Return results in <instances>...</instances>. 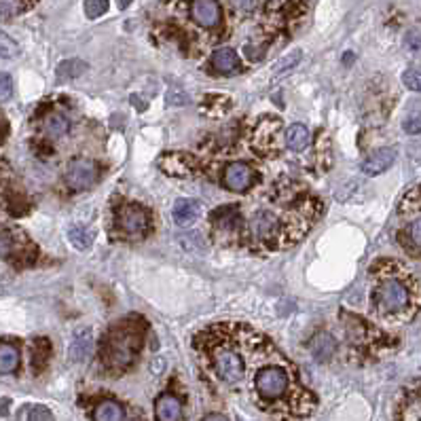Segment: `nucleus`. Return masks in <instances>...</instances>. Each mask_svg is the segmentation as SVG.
I'll return each instance as SVG.
<instances>
[{"label": "nucleus", "instance_id": "nucleus-1", "mask_svg": "<svg viewBox=\"0 0 421 421\" xmlns=\"http://www.w3.org/2000/svg\"><path fill=\"white\" fill-rule=\"evenodd\" d=\"M388 267L373 269L377 284L373 286V314L386 322H407L417 312V282L409 284V271L394 261Z\"/></svg>", "mask_w": 421, "mask_h": 421}, {"label": "nucleus", "instance_id": "nucleus-2", "mask_svg": "<svg viewBox=\"0 0 421 421\" xmlns=\"http://www.w3.org/2000/svg\"><path fill=\"white\" fill-rule=\"evenodd\" d=\"M275 352V348H267V354L261 358L259 369H254L252 386L263 403H278L284 401L290 390V373L288 362L282 358L280 362H267V358Z\"/></svg>", "mask_w": 421, "mask_h": 421}, {"label": "nucleus", "instance_id": "nucleus-3", "mask_svg": "<svg viewBox=\"0 0 421 421\" xmlns=\"http://www.w3.org/2000/svg\"><path fill=\"white\" fill-rule=\"evenodd\" d=\"M140 345H142V331H138L134 322H125L108 335L102 350V360L106 362L108 369L123 371L134 362Z\"/></svg>", "mask_w": 421, "mask_h": 421}, {"label": "nucleus", "instance_id": "nucleus-4", "mask_svg": "<svg viewBox=\"0 0 421 421\" xmlns=\"http://www.w3.org/2000/svg\"><path fill=\"white\" fill-rule=\"evenodd\" d=\"M97 180V165L87 159H76L66 170V182L74 191H85Z\"/></svg>", "mask_w": 421, "mask_h": 421}, {"label": "nucleus", "instance_id": "nucleus-5", "mask_svg": "<svg viewBox=\"0 0 421 421\" xmlns=\"http://www.w3.org/2000/svg\"><path fill=\"white\" fill-rule=\"evenodd\" d=\"M119 229L127 237H142L148 231V216L138 206H123L119 212Z\"/></svg>", "mask_w": 421, "mask_h": 421}, {"label": "nucleus", "instance_id": "nucleus-6", "mask_svg": "<svg viewBox=\"0 0 421 421\" xmlns=\"http://www.w3.org/2000/svg\"><path fill=\"white\" fill-rule=\"evenodd\" d=\"M250 233L265 244H273L280 235V218L269 210H261L250 218Z\"/></svg>", "mask_w": 421, "mask_h": 421}, {"label": "nucleus", "instance_id": "nucleus-7", "mask_svg": "<svg viewBox=\"0 0 421 421\" xmlns=\"http://www.w3.org/2000/svg\"><path fill=\"white\" fill-rule=\"evenodd\" d=\"M223 8L214 0H195L191 2V17L201 28H218L220 25Z\"/></svg>", "mask_w": 421, "mask_h": 421}, {"label": "nucleus", "instance_id": "nucleus-8", "mask_svg": "<svg viewBox=\"0 0 421 421\" xmlns=\"http://www.w3.org/2000/svg\"><path fill=\"white\" fill-rule=\"evenodd\" d=\"M225 184L235 193H244L254 184V172L246 163H231L225 170Z\"/></svg>", "mask_w": 421, "mask_h": 421}, {"label": "nucleus", "instance_id": "nucleus-9", "mask_svg": "<svg viewBox=\"0 0 421 421\" xmlns=\"http://www.w3.org/2000/svg\"><path fill=\"white\" fill-rule=\"evenodd\" d=\"M394 161H396V150L394 148H379L369 159H364L362 172L367 176H377V174H384L386 170H390L394 165Z\"/></svg>", "mask_w": 421, "mask_h": 421}, {"label": "nucleus", "instance_id": "nucleus-10", "mask_svg": "<svg viewBox=\"0 0 421 421\" xmlns=\"http://www.w3.org/2000/svg\"><path fill=\"white\" fill-rule=\"evenodd\" d=\"M199 212H201V208L195 199H178L172 208L174 223L180 227H191L199 218Z\"/></svg>", "mask_w": 421, "mask_h": 421}, {"label": "nucleus", "instance_id": "nucleus-11", "mask_svg": "<svg viewBox=\"0 0 421 421\" xmlns=\"http://www.w3.org/2000/svg\"><path fill=\"white\" fill-rule=\"evenodd\" d=\"M155 415L159 421H180L182 415V405L176 396L172 394H163L157 398V405H155Z\"/></svg>", "mask_w": 421, "mask_h": 421}, {"label": "nucleus", "instance_id": "nucleus-12", "mask_svg": "<svg viewBox=\"0 0 421 421\" xmlns=\"http://www.w3.org/2000/svg\"><path fill=\"white\" fill-rule=\"evenodd\" d=\"M212 66L216 72H223V74H231L239 68V55L229 49V47H220L214 51L212 55Z\"/></svg>", "mask_w": 421, "mask_h": 421}, {"label": "nucleus", "instance_id": "nucleus-13", "mask_svg": "<svg viewBox=\"0 0 421 421\" xmlns=\"http://www.w3.org/2000/svg\"><path fill=\"white\" fill-rule=\"evenodd\" d=\"M42 131L49 138L57 140V138H61V136H66L70 131V119L66 114H61V112H49L42 119Z\"/></svg>", "mask_w": 421, "mask_h": 421}, {"label": "nucleus", "instance_id": "nucleus-14", "mask_svg": "<svg viewBox=\"0 0 421 421\" xmlns=\"http://www.w3.org/2000/svg\"><path fill=\"white\" fill-rule=\"evenodd\" d=\"M286 142H288V146H290L292 150H303V148L309 146L312 134H309V129H307L305 125L295 123V125H290V127L286 129Z\"/></svg>", "mask_w": 421, "mask_h": 421}, {"label": "nucleus", "instance_id": "nucleus-15", "mask_svg": "<svg viewBox=\"0 0 421 421\" xmlns=\"http://www.w3.org/2000/svg\"><path fill=\"white\" fill-rule=\"evenodd\" d=\"M125 411L119 403L114 401H104L95 407L93 411V421H123Z\"/></svg>", "mask_w": 421, "mask_h": 421}, {"label": "nucleus", "instance_id": "nucleus-16", "mask_svg": "<svg viewBox=\"0 0 421 421\" xmlns=\"http://www.w3.org/2000/svg\"><path fill=\"white\" fill-rule=\"evenodd\" d=\"M19 367V350L13 343H0V373H13Z\"/></svg>", "mask_w": 421, "mask_h": 421}, {"label": "nucleus", "instance_id": "nucleus-17", "mask_svg": "<svg viewBox=\"0 0 421 421\" xmlns=\"http://www.w3.org/2000/svg\"><path fill=\"white\" fill-rule=\"evenodd\" d=\"M68 239H70V244H72L76 250H81V252L89 250L91 244H93V235H91L87 229H83V227H72V229L68 231Z\"/></svg>", "mask_w": 421, "mask_h": 421}, {"label": "nucleus", "instance_id": "nucleus-18", "mask_svg": "<svg viewBox=\"0 0 421 421\" xmlns=\"http://www.w3.org/2000/svg\"><path fill=\"white\" fill-rule=\"evenodd\" d=\"M85 64L81 59H70V61H61L59 68H57V78L59 81H66V78H74V76H81L85 72Z\"/></svg>", "mask_w": 421, "mask_h": 421}, {"label": "nucleus", "instance_id": "nucleus-19", "mask_svg": "<svg viewBox=\"0 0 421 421\" xmlns=\"http://www.w3.org/2000/svg\"><path fill=\"white\" fill-rule=\"evenodd\" d=\"M312 350H314V356L318 360H326L331 356V352L335 350V341L328 337V335H320L314 343H312Z\"/></svg>", "mask_w": 421, "mask_h": 421}, {"label": "nucleus", "instance_id": "nucleus-20", "mask_svg": "<svg viewBox=\"0 0 421 421\" xmlns=\"http://www.w3.org/2000/svg\"><path fill=\"white\" fill-rule=\"evenodd\" d=\"M19 55V45L0 30V57H17Z\"/></svg>", "mask_w": 421, "mask_h": 421}, {"label": "nucleus", "instance_id": "nucleus-21", "mask_svg": "<svg viewBox=\"0 0 421 421\" xmlns=\"http://www.w3.org/2000/svg\"><path fill=\"white\" fill-rule=\"evenodd\" d=\"M83 8H85V15L89 19H97L100 15H104L108 11V2L106 0H87L83 4Z\"/></svg>", "mask_w": 421, "mask_h": 421}, {"label": "nucleus", "instance_id": "nucleus-22", "mask_svg": "<svg viewBox=\"0 0 421 421\" xmlns=\"http://www.w3.org/2000/svg\"><path fill=\"white\" fill-rule=\"evenodd\" d=\"M301 57H303V53H301L299 49H295L290 55H286V57L280 59V64H278V68H275V74H282V72H286L288 68H295V66L301 61Z\"/></svg>", "mask_w": 421, "mask_h": 421}, {"label": "nucleus", "instance_id": "nucleus-23", "mask_svg": "<svg viewBox=\"0 0 421 421\" xmlns=\"http://www.w3.org/2000/svg\"><path fill=\"white\" fill-rule=\"evenodd\" d=\"M13 235L8 231H0V259H6L11 252H13Z\"/></svg>", "mask_w": 421, "mask_h": 421}, {"label": "nucleus", "instance_id": "nucleus-24", "mask_svg": "<svg viewBox=\"0 0 421 421\" xmlns=\"http://www.w3.org/2000/svg\"><path fill=\"white\" fill-rule=\"evenodd\" d=\"M13 95V81L6 72H0V100H8Z\"/></svg>", "mask_w": 421, "mask_h": 421}, {"label": "nucleus", "instance_id": "nucleus-25", "mask_svg": "<svg viewBox=\"0 0 421 421\" xmlns=\"http://www.w3.org/2000/svg\"><path fill=\"white\" fill-rule=\"evenodd\" d=\"M405 85L409 87V89H413V91H420L421 83H420V70L417 68H411L409 72H405Z\"/></svg>", "mask_w": 421, "mask_h": 421}, {"label": "nucleus", "instance_id": "nucleus-26", "mask_svg": "<svg viewBox=\"0 0 421 421\" xmlns=\"http://www.w3.org/2000/svg\"><path fill=\"white\" fill-rule=\"evenodd\" d=\"M30 421H53V415H51V411L49 409H45V407H34L32 411H30Z\"/></svg>", "mask_w": 421, "mask_h": 421}, {"label": "nucleus", "instance_id": "nucleus-27", "mask_svg": "<svg viewBox=\"0 0 421 421\" xmlns=\"http://www.w3.org/2000/svg\"><path fill=\"white\" fill-rule=\"evenodd\" d=\"M407 134H420V114H411V121H405Z\"/></svg>", "mask_w": 421, "mask_h": 421}, {"label": "nucleus", "instance_id": "nucleus-28", "mask_svg": "<svg viewBox=\"0 0 421 421\" xmlns=\"http://www.w3.org/2000/svg\"><path fill=\"white\" fill-rule=\"evenodd\" d=\"M203 421H229L225 415H218V413H214V415H208Z\"/></svg>", "mask_w": 421, "mask_h": 421}, {"label": "nucleus", "instance_id": "nucleus-29", "mask_svg": "<svg viewBox=\"0 0 421 421\" xmlns=\"http://www.w3.org/2000/svg\"><path fill=\"white\" fill-rule=\"evenodd\" d=\"M129 4H131V2H127V0H123V2H119V8H127Z\"/></svg>", "mask_w": 421, "mask_h": 421}]
</instances>
